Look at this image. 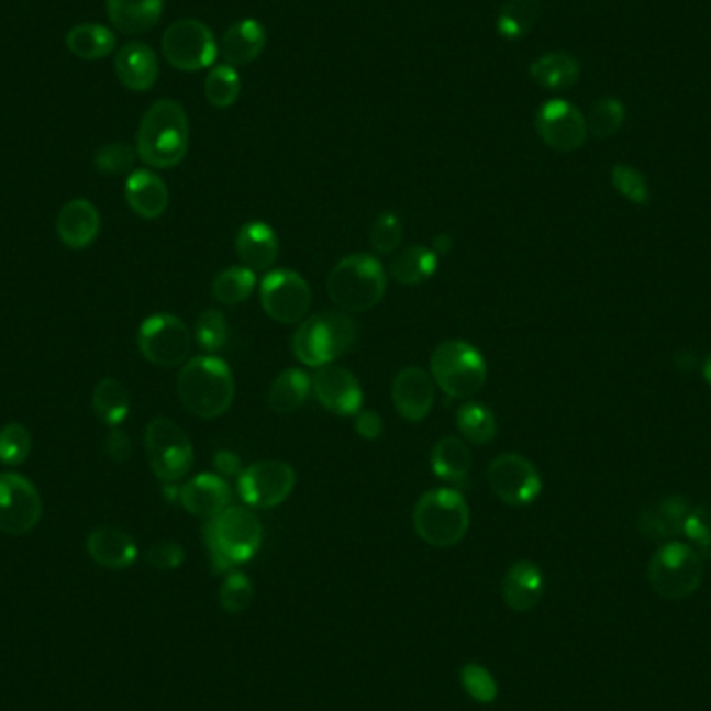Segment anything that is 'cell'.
<instances>
[{
    "label": "cell",
    "instance_id": "obj_1",
    "mask_svg": "<svg viewBox=\"0 0 711 711\" xmlns=\"http://www.w3.org/2000/svg\"><path fill=\"white\" fill-rule=\"evenodd\" d=\"M188 148L190 121L186 109L174 98L156 100L137 127V158L153 169H174L186 158Z\"/></svg>",
    "mask_w": 711,
    "mask_h": 711
},
{
    "label": "cell",
    "instance_id": "obj_2",
    "mask_svg": "<svg viewBox=\"0 0 711 711\" xmlns=\"http://www.w3.org/2000/svg\"><path fill=\"white\" fill-rule=\"evenodd\" d=\"M177 396L184 408L202 421L223 416L235 398L230 365L211 354L190 358L177 375Z\"/></svg>",
    "mask_w": 711,
    "mask_h": 711
},
{
    "label": "cell",
    "instance_id": "obj_3",
    "mask_svg": "<svg viewBox=\"0 0 711 711\" xmlns=\"http://www.w3.org/2000/svg\"><path fill=\"white\" fill-rule=\"evenodd\" d=\"M202 538L212 570L227 575L258 554L263 524L248 506H230L216 519L204 522Z\"/></svg>",
    "mask_w": 711,
    "mask_h": 711
},
{
    "label": "cell",
    "instance_id": "obj_4",
    "mask_svg": "<svg viewBox=\"0 0 711 711\" xmlns=\"http://www.w3.org/2000/svg\"><path fill=\"white\" fill-rule=\"evenodd\" d=\"M358 329L349 312L333 310L307 316L291 337V352L298 363L310 368L335 365L356 344Z\"/></svg>",
    "mask_w": 711,
    "mask_h": 711
},
{
    "label": "cell",
    "instance_id": "obj_5",
    "mask_svg": "<svg viewBox=\"0 0 711 711\" xmlns=\"http://www.w3.org/2000/svg\"><path fill=\"white\" fill-rule=\"evenodd\" d=\"M385 291L387 269L373 254H349L329 273V298L344 312H366L377 307Z\"/></svg>",
    "mask_w": 711,
    "mask_h": 711
},
{
    "label": "cell",
    "instance_id": "obj_6",
    "mask_svg": "<svg viewBox=\"0 0 711 711\" xmlns=\"http://www.w3.org/2000/svg\"><path fill=\"white\" fill-rule=\"evenodd\" d=\"M414 531L431 547H454L470 529L468 501L456 487H437L423 493L414 506Z\"/></svg>",
    "mask_w": 711,
    "mask_h": 711
},
{
    "label": "cell",
    "instance_id": "obj_7",
    "mask_svg": "<svg viewBox=\"0 0 711 711\" xmlns=\"http://www.w3.org/2000/svg\"><path fill=\"white\" fill-rule=\"evenodd\" d=\"M431 377L445 396L466 402L485 387L489 368L473 344L447 340L431 354Z\"/></svg>",
    "mask_w": 711,
    "mask_h": 711
},
{
    "label": "cell",
    "instance_id": "obj_8",
    "mask_svg": "<svg viewBox=\"0 0 711 711\" xmlns=\"http://www.w3.org/2000/svg\"><path fill=\"white\" fill-rule=\"evenodd\" d=\"M647 580L655 593L664 599H687L701 587L703 559L691 545L666 541L649 559Z\"/></svg>",
    "mask_w": 711,
    "mask_h": 711
},
{
    "label": "cell",
    "instance_id": "obj_9",
    "mask_svg": "<svg viewBox=\"0 0 711 711\" xmlns=\"http://www.w3.org/2000/svg\"><path fill=\"white\" fill-rule=\"evenodd\" d=\"M146 458L163 485H177L193 466V445L188 433L171 419H153L144 433Z\"/></svg>",
    "mask_w": 711,
    "mask_h": 711
},
{
    "label": "cell",
    "instance_id": "obj_10",
    "mask_svg": "<svg viewBox=\"0 0 711 711\" xmlns=\"http://www.w3.org/2000/svg\"><path fill=\"white\" fill-rule=\"evenodd\" d=\"M160 48L167 63L186 74L211 69L219 58V40L200 20H177L165 30Z\"/></svg>",
    "mask_w": 711,
    "mask_h": 711
},
{
    "label": "cell",
    "instance_id": "obj_11",
    "mask_svg": "<svg viewBox=\"0 0 711 711\" xmlns=\"http://www.w3.org/2000/svg\"><path fill=\"white\" fill-rule=\"evenodd\" d=\"M140 354L160 368L184 366L190 360L192 333L188 325L169 312L148 316L137 329Z\"/></svg>",
    "mask_w": 711,
    "mask_h": 711
},
{
    "label": "cell",
    "instance_id": "obj_12",
    "mask_svg": "<svg viewBox=\"0 0 711 711\" xmlns=\"http://www.w3.org/2000/svg\"><path fill=\"white\" fill-rule=\"evenodd\" d=\"M258 293L263 310L279 325H300L312 307L310 284L296 270H269Z\"/></svg>",
    "mask_w": 711,
    "mask_h": 711
},
{
    "label": "cell",
    "instance_id": "obj_13",
    "mask_svg": "<svg viewBox=\"0 0 711 711\" xmlns=\"http://www.w3.org/2000/svg\"><path fill=\"white\" fill-rule=\"evenodd\" d=\"M296 487V470L288 462L260 460L237 477V493L252 510H270L288 500Z\"/></svg>",
    "mask_w": 711,
    "mask_h": 711
},
{
    "label": "cell",
    "instance_id": "obj_14",
    "mask_svg": "<svg viewBox=\"0 0 711 711\" xmlns=\"http://www.w3.org/2000/svg\"><path fill=\"white\" fill-rule=\"evenodd\" d=\"M487 481L496 498L510 508H526L543 491L537 466L520 454H500L487 468Z\"/></svg>",
    "mask_w": 711,
    "mask_h": 711
},
{
    "label": "cell",
    "instance_id": "obj_15",
    "mask_svg": "<svg viewBox=\"0 0 711 711\" xmlns=\"http://www.w3.org/2000/svg\"><path fill=\"white\" fill-rule=\"evenodd\" d=\"M42 519V500L32 481L18 473H0V533L27 535Z\"/></svg>",
    "mask_w": 711,
    "mask_h": 711
},
{
    "label": "cell",
    "instance_id": "obj_16",
    "mask_svg": "<svg viewBox=\"0 0 711 711\" xmlns=\"http://www.w3.org/2000/svg\"><path fill=\"white\" fill-rule=\"evenodd\" d=\"M535 130L541 142L556 153H575L589 137L587 116L580 113L577 104L564 98H552L541 104Z\"/></svg>",
    "mask_w": 711,
    "mask_h": 711
},
{
    "label": "cell",
    "instance_id": "obj_17",
    "mask_svg": "<svg viewBox=\"0 0 711 711\" xmlns=\"http://www.w3.org/2000/svg\"><path fill=\"white\" fill-rule=\"evenodd\" d=\"M312 396L335 416H356L365 406L358 377L340 365L316 368L312 375Z\"/></svg>",
    "mask_w": 711,
    "mask_h": 711
},
{
    "label": "cell",
    "instance_id": "obj_18",
    "mask_svg": "<svg viewBox=\"0 0 711 711\" xmlns=\"http://www.w3.org/2000/svg\"><path fill=\"white\" fill-rule=\"evenodd\" d=\"M435 381L421 366L402 368L391 385V402L406 423L424 421L435 404Z\"/></svg>",
    "mask_w": 711,
    "mask_h": 711
},
{
    "label": "cell",
    "instance_id": "obj_19",
    "mask_svg": "<svg viewBox=\"0 0 711 711\" xmlns=\"http://www.w3.org/2000/svg\"><path fill=\"white\" fill-rule=\"evenodd\" d=\"M231 500L233 493L230 482L214 473H200L179 487V503L184 506V510L204 522L225 512Z\"/></svg>",
    "mask_w": 711,
    "mask_h": 711
},
{
    "label": "cell",
    "instance_id": "obj_20",
    "mask_svg": "<svg viewBox=\"0 0 711 711\" xmlns=\"http://www.w3.org/2000/svg\"><path fill=\"white\" fill-rule=\"evenodd\" d=\"M691 512V506L682 496H666L655 501L652 506H645L636 519V529L641 537L666 543L674 541L682 533L685 520Z\"/></svg>",
    "mask_w": 711,
    "mask_h": 711
},
{
    "label": "cell",
    "instance_id": "obj_21",
    "mask_svg": "<svg viewBox=\"0 0 711 711\" xmlns=\"http://www.w3.org/2000/svg\"><path fill=\"white\" fill-rule=\"evenodd\" d=\"M267 46V30L260 21L246 20L235 21L225 30V34L219 40V58L221 63H227L231 67L240 69L254 63L263 55Z\"/></svg>",
    "mask_w": 711,
    "mask_h": 711
},
{
    "label": "cell",
    "instance_id": "obj_22",
    "mask_svg": "<svg viewBox=\"0 0 711 711\" xmlns=\"http://www.w3.org/2000/svg\"><path fill=\"white\" fill-rule=\"evenodd\" d=\"M235 254L252 273H269L279 256V240L265 221H248L235 235Z\"/></svg>",
    "mask_w": 711,
    "mask_h": 711
},
{
    "label": "cell",
    "instance_id": "obj_23",
    "mask_svg": "<svg viewBox=\"0 0 711 711\" xmlns=\"http://www.w3.org/2000/svg\"><path fill=\"white\" fill-rule=\"evenodd\" d=\"M545 591V578L535 562H514L501 580V597L506 606L519 614L535 610Z\"/></svg>",
    "mask_w": 711,
    "mask_h": 711
},
{
    "label": "cell",
    "instance_id": "obj_24",
    "mask_svg": "<svg viewBox=\"0 0 711 711\" xmlns=\"http://www.w3.org/2000/svg\"><path fill=\"white\" fill-rule=\"evenodd\" d=\"M57 233L67 248L84 251L95 244L100 233V212L90 200L76 198L58 212Z\"/></svg>",
    "mask_w": 711,
    "mask_h": 711
},
{
    "label": "cell",
    "instance_id": "obj_25",
    "mask_svg": "<svg viewBox=\"0 0 711 711\" xmlns=\"http://www.w3.org/2000/svg\"><path fill=\"white\" fill-rule=\"evenodd\" d=\"M115 76L132 92H148L158 79V57L144 42H127L115 55Z\"/></svg>",
    "mask_w": 711,
    "mask_h": 711
},
{
    "label": "cell",
    "instance_id": "obj_26",
    "mask_svg": "<svg viewBox=\"0 0 711 711\" xmlns=\"http://www.w3.org/2000/svg\"><path fill=\"white\" fill-rule=\"evenodd\" d=\"M125 200L137 216L154 221L163 216L169 207V188L160 175L137 169L125 181Z\"/></svg>",
    "mask_w": 711,
    "mask_h": 711
},
{
    "label": "cell",
    "instance_id": "obj_27",
    "mask_svg": "<svg viewBox=\"0 0 711 711\" xmlns=\"http://www.w3.org/2000/svg\"><path fill=\"white\" fill-rule=\"evenodd\" d=\"M90 558L109 570H125L137 559V545L132 535L115 526H98L86 541Z\"/></svg>",
    "mask_w": 711,
    "mask_h": 711
},
{
    "label": "cell",
    "instance_id": "obj_28",
    "mask_svg": "<svg viewBox=\"0 0 711 711\" xmlns=\"http://www.w3.org/2000/svg\"><path fill=\"white\" fill-rule=\"evenodd\" d=\"M165 0H107V15L116 32L137 36L146 34L163 18Z\"/></svg>",
    "mask_w": 711,
    "mask_h": 711
},
{
    "label": "cell",
    "instance_id": "obj_29",
    "mask_svg": "<svg viewBox=\"0 0 711 711\" xmlns=\"http://www.w3.org/2000/svg\"><path fill=\"white\" fill-rule=\"evenodd\" d=\"M431 468L437 479L452 485H464L473 470L470 447L460 437L447 435L431 449Z\"/></svg>",
    "mask_w": 711,
    "mask_h": 711
},
{
    "label": "cell",
    "instance_id": "obj_30",
    "mask_svg": "<svg viewBox=\"0 0 711 711\" xmlns=\"http://www.w3.org/2000/svg\"><path fill=\"white\" fill-rule=\"evenodd\" d=\"M440 267V256L431 251L429 246H408L404 251L398 252L391 263L387 275L398 281L400 286H421L424 281H429Z\"/></svg>",
    "mask_w": 711,
    "mask_h": 711
},
{
    "label": "cell",
    "instance_id": "obj_31",
    "mask_svg": "<svg viewBox=\"0 0 711 711\" xmlns=\"http://www.w3.org/2000/svg\"><path fill=\"white\" fill-rule=\"evenodd\" d=\"M529 74L541 88L559 92V90L575 88L582 69H580V63L573 55L547 53L531 63Z\"/></svg>",
    "mask_w": 711,
    "mask_h": 711
},
{
    "label": "cell",
    "instance_id": "obj_32",
    "mask_svg": "<svg viewBox=\"0 0 711 711\" xmlns=\"http://www.w3.org/2000/svg\"><path fill=\"white\" fill-rule=\"evenodd\" d=\"M312 393V377L302 368H286L270 384L269 406L275 414H291L300 410Z\"/></svg>",
    "mask_w": 711,
    "mask_h": 711
},
{
    "label": "cell",
    "instance_id": "obj_33",
    "mask_svg": "<svg viewBox=\"0 0 711 711\" xmlns=\"http://www.w3.org/2000/svg\"><path fill=\"white\" fill-rule=\"evenodd\" d=\"M65 44L71 55L84 60H98V58L113 55L116 48V36L111 27L100 23H79L67 32Z\"/></svg>",
    "mask_w": 711,
    "mask_h": 711
},
{
    "label": "cell",
    "instance_id": "obj_34",
    "mask_svg": "<svg viewBox=\"0 0 711 711\" xmlns=\"http://www.w3.org/2000/svg\"><path fill=\"white\" fill-rule=\"evenodd\" d=\"M92 410L98 419L111 429H116L119 424L125 423V419L130 416V410H132V398H130L127 387L113 377L98 381L95 393H92Z\"/></svg>",
    "mask_w": 711,
    "mask_h": 711
},
{
    "label": "cell",
    "instance_id": "obj_35",
    "mask_svg": "<svg viewBox=\"0 0 711 711\" xmlns=\"http://www.w3.org/2000/svg\"><path fill=\"white\" fill-rule=\"evenodd\" d=\"M541 11V0H506L498 13L496 30L503 40L524 38L535 30Z\"/></svg>",
    "mask_w": 711,
    "mask_h": 711
},
{
    "label": "cell",
    "instance_id": "obj_36",
    "mask_svg": "<svg viewBox=\"0 0 711 711\" xmlns=\"http://www.w3.org/2000/svg\"><path fill=\"white\" fill-rule=\"evenodd\" d=\"M456 426L462 437L473 445H487L498 435V421L493 410L475 400H466L456 410Z\"/></svg>",
    "mask_w": 711,
    "mask_h": 711
},
{
    "label": "cell",
    "instance_id": "obj_37",
    "mask_svg": "<svg viewBox=\"0 0 711 711\" xmlns=\"http://www.w3.org/2000/svg\"><path fill=\"white\" fill-rule=\"evenodd\" d=\"M256 288V273L237 265L221 270L212 281V298L221 307H237L246 302Z\"/></svg>",
    "mask_w": 711,
    "mask_h": 711
},
{
    "label": "cell",
    "instance_id": "obj_38",
    "mask_svg": "<svg viewBox=\"0 0 711 711\" xmlns=\"http://www.w3.org/2000/svg\"><path fill=\"white\" fill-rule=\"evenodd\" d=\"M242 95V76L227 63L212 65L204 79V97L214 109H230Z\"/></svg>",
    "mask_w": 711,
    "mask_h": 711
},
{
    "label": "cell",
    "instance_id": "obj_39",
    "mask_svg": "<svg viewBox=\"0 0 711 711\" xmlns=\"http://www.w3.org/2000/svg\"><path fill=\"white\" fill-rule=\"evenodd\" d=\"M626 109L620 98L603 97L597 100L587 115V130L596 140H608L622 130Z\"/></svg>",
    "mask_w": 711,
    "mask_h": 711
},
{
    "label": "cell",
    "instance_id": "obj_40",
    "mask_svg": "<svg viewBox=\"0 0 711 711\" xmlns=\"http://www.w3.org/2000/svg\"><path fill=\"white\" fill-rule=\"evenodd\" d=\"M193 340L202 352L214 356L219 349L225 347L230 340L227 316L216 308H209V310L200 312V316L196 321V329H193Z\"/></svg>",
    "mask_w": 711,
    "mask_h": 711
},
{
    "label": "cell",
    "instance_id": "obj_41",
    "mask_svg": "<svg viewBox=\"0 0 711 711\" xmlns=\"http://www.w3.org/2000/svg\"><path fill=\"white\" fill-rule=\"evenodd\" d=\"M612 186H614L615 192L636 207H647L652 202L649 184H647L645 175L641 174L633 165H626V163L614 165Z\"/></svg>",
    "mask_w": 711,
    "mask_h": 711
},
{
    "label": "cell",
    "instance_id": "obj_42",
    "mask_svg": "<svg viewBox=\"0 0 711 711\" xmlns=\"http://www.w3.org/2000/svg\"><path fill=\"white\" fill-rule=\"evenodd\" d=\"M252 597H254V585L251 578L237 570L227 573L219 589L221 608L231 615L242 614L251 608Z\"/></svg>",
    "mask_w": 711,
    "mask_h": 711
},
{
    "label": "cell",
    "instance_id": "obj_43",
    "mask_svg": "<svg viewBox=\"0 0 711 711\" xmlns=\"http://www.w3.org/2000/svg\"><path fill=\"white\" fill-rule=\"evenodd\" d=\"M404 240V223L396 212H381L370 227V246L381 256L396 254Z\"/></svg>",
    "mask_w": 711,
    "mask_h": 711
},
{
    "label": "cell",
    "instance_id": "obj_44",
    "mask_svg": "<svg viewBox=\"0 0 711 711\" xmlns=\"http://www.w3.org/2000/svg\"><path fill=\"white\" fill-rule=\"evenodd\" d=\"M32 452V435L20 423H7L0 429V462L20 466Z\"/></svg>",
    "mask_w": 711,
    "mask_h": 711
},
{
    "label": "cell",
    "instance_id": "obj_45",
    "mask_svg": "<svg viewBox=\"0 0 711 711\" xmlns=\"http://www.w3.org/2000/svg\"><path fill=\"white\" fill-rule=\"evenodd\" d=\"M137 153L125 142H113L98 151L95 167L104 175L132 174Z\"/></svg>",
    "mask_w": 711,
    "mask_h": 711
},
{
    "label": "cell",
    "instance_id": "obj_46",
    "mask_svg": "<svg viewBox=\"0 0 711 711\" xmlns=\"http://www.w3.org/2000/svg\"><path fill=\"white\" fill-rule=\"evenodd\" d=\"M460 682L464 691L479 703H493L498 697L496 678L479 664H466L460 670Z\"/></svg>",
    "mask_w": 711,
    "mask_h": 711
},
{
    "label": "cell",
    "instance_id": "obj_47",
    "mask_svg": "<svg viewBox=\"0 0 711 711\" xmlns=\"http://www.w3.org/2000/svg\"><path fill=\"white\" fill-rule=\"evenodd\" d=\"M682 535L699 545L701 549L711 547V501H703L697 508H691L685 520Z\"/></svg>",
    "mask_w": 711,
    "mask_h": 711
},
{
    "label": "cell",
    "instance_id": "obj_48",
    "mask_svg": "<svg viewBox=\"0 0 711 711\" xmlns=\"http://www.w3.org/2000/svg\"><path fill=\"white\" fill-rule=\"evenodd\" d=\"M184 559H186L184 547L171 538L156 541L146 554V562L153 566L154 570H175L184 564Z\"/></svg>",
    "mask_w": 711,
    "mask_h": 711
},
{
    "label": "cell",
    "instance_id": "obj_49",
    "mask_svg": "<svg viewBox=\"0 0 711 711\" xmlns=\"http://www.w3.org/2000/svg\"><path fill=\"white\" fill-rule=\"evenodd\" d=\"M354 431L365 440V442H377L384 435L385 423L381 414L377 410H366L363 408L354 416Z\"/></svg>",
    "mask_w": 711,
    "mask_h": 711
},
{
    "label": "cell",
    "instance_id": "obj_50",
    "mask_svg": "<svg viewBox=\"0 0 711 711\" xmlns=\"http://www.w3.org/2000/svg\"><path fill=\"white\" fill-rule=\"evenodd\" d=\"M104 452H107V456L111 460L123 464V462L130 460V456L134 452V443H132L130 435L123 429L116 426V429H111V433L107 435Z\"/></svg>",
    "mask_w": 711,
    "mask_h": 711
},
{
    "label": "cell",
    "instance_id": "obj_51",
    "mask_svg": "<svg viewBox=\"0 0 711 711\" xmlns=\"http://www.w3.org/2000/svg\"><path fill=\"white\" fill-rule=\"evenodd\" d=\"M212 464H214L216 475H219V477H223V479H230V477H235V475L240 477V473L244 470L240 458H237L233 452H230V449H221V452H216Z\"/></svg>",
    "mask_w": 711,
    "mask_h": 711
},
{
    "label": "cell",
    "instance_id": "obj_52",
    "mask_svg": "<svg viewBox=\"0 0 711 711\" xmlns=\"http://www.w3.org/2000/svg\"><path fill=\"white\" fill-rule=\"evenodd\" d=\"M452 248H454V240H452V235H449V233H440V235H435V237H433V246H431V251L435 252L437 256L449 254Z\"/></svg>",
    "mask_w": 711,
    "mask_h": 711
},
{
    "label": "cell",
    "instance_id": "obj_53",
    "mask_svg": "<svg viewBox=\"0 0 711 711\" xmlns=\"http://www.w3.org/2000/svg\"><path fill=\"white\" fill-rule=\"evenodd\" d=\"M676 366L680 368V370H691L692 366H695V358H691L689 354H676Z\"/></svg>",
    "mask_w": 711,
    "mask_h": 711
},
{
    "label": "cell",
    "instance_id": "obj_54",
    "mask_svg": "<svg viewBox=\"0 0 711 711\" xmlns=\"http://www.w3.org/2000/svg\"><path fill=\"white\" fill-rule=\"evenodd\" d=\"M701 370H703V379L708 381V385L711 387V354L703 360V366H701Z\"/></svg>",
    "mask_w": 711,
    "mask_h": 711
}]
</instances>
